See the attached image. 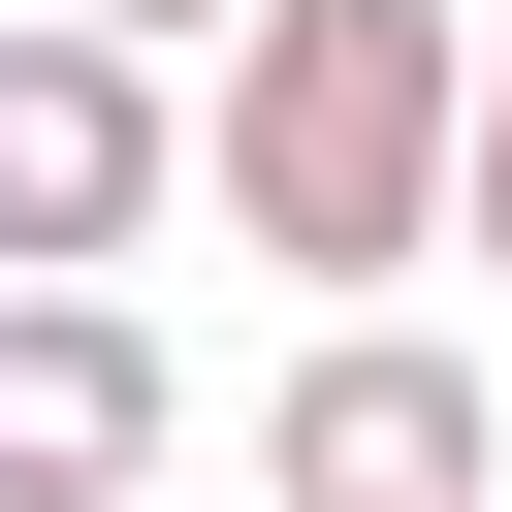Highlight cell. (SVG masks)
Masks as SVG:
<instances>
[{"label": "cell", "instance_id": "1", "mask_svg": "<svg viewBox=\"0 0 512 512\" xmlns=\"http://www.w3.org/2000/svg\"><path fill=\"white\" fill-rule=\"evenodd\" d=\"M192 192H224L320 320H384V288L448 256V192H480V0H256V32L192 64Z\"/></svg>", "mask_w": 512, "mask_h": 512}, {"label": "cell", "instance_id": "5", "mask_svg": "<svg viewBox=\"0 0 512 512\" xmlns=\"http://www.w3.org/2000/svg\"><path fill=\"white\" fill-rule=\"evenodd\" d=\"M64 32H128V64H224V32H256V0H64Z\"/></svg>", "mask_w": 512, "mask_h": 512}, {"label": "cell", "instance_id": "6", "mask_svg": "<svg viewBox=\"0 0 512 512\" xmlns=\"http://www.w3.org/2000/svg\"><path fill=\"white\" fill-rule=\"evenodd\" d=\"M448 256H512V32H480V192H448Z\"/></svg>", "mask_w": 512, "mask_h": 512}, {"label": "cell", "instance_id": "4", "mask_svg": "<svg viewBox=\"0 0 512 512\" xmlns=\"http://www.w3.org/2000/svg\"><path fill=\"white\" fill-rule=\"evenodd\" d=\"M160 480V320L128 288H0V512H128Z\"/></svg>", "mask_w": 512, "mask_h": 512}, {"label": "cell", "instance_id": "2", "mask_svg": "<svg viewBox=\"0 0 512 512\" xmlns=\"http://www.w3.org/2000/svg\"><path fill=\"white\" fill-rule=\"evenodd\" d=\"M480 480H512V384L448 320H320L256 384V512H480Z\"/></svg>", "mask_w": 512, "mask_h": 512}, {"label": "cell", "instance_id": "3", "mask_svg": "<svg viewBox=\"0 0 512 512\" xmlns=\"http://www.w3.org/2000/svg\"><path fill=\"white\" fill-rule=\"evenodd\" d=\"M160 192H192V96H160L128 32L0 0V288H96V256H128Z\"/></svg>", "mask_w": 512, "mask_h": 512}]
</instances>
